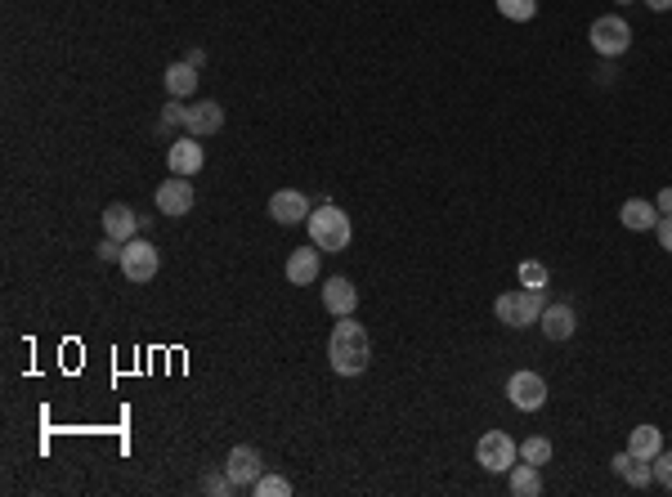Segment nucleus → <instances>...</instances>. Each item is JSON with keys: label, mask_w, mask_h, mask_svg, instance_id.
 Returning a JSON list of instances; mask_svg holds the SVG:
<instances>
[{"label": "nucleus", "mask_w": 672, "mask_h": 497, "mask_svg": "<svg viewBox=\"0 0 672 497\" xmlns=\"http://www.w3.org/2000/svg\"><path fill=\"white\" fill-rule=\"evenodd\" d=\"M224 475L233 480V489H247L252 493V484H256L260 475H264V466H260V452L252 443H238L229 457H224Z\"/></svg>", "instance_id": "8"}, {"label": "nucleus", "mask_w": 672, "mask_h": 497, "mask_svg": "<svg viewBox=\"0 0 672 497\" xmlns=\"http://www.w3.org/2000/svg\"><path fill=\"white\" fill-rule=\"evenodd\" d=\"M202 493L224 497V493H238V489H233V480H229V475H202Z\"/></svg>", "instance_id": "27"}, {"label": "nucleus", "mask_w": 672, "mask_h": 497, "mask_svg": "<svg viewBox=\"0 0 672 497\" xmlns=\"http://www.w3.org/2000/svg\"><path fill=\"white\" fill-rule=\"evenodd\" d=\"M619 220H623V228H632V233H646V228L659 224V207H655V202H641V198H627L619 207Z\"/></svg>", "instance_id": "15"}, {"label": "nucleus", "mask_w": 672, "mask_h": 497, "mask_svg": "<svg viewBox=\"0 0 672 497\" xmlns=\"http://www.w3.org/2000/svg\"><path fill=\"white\" fill-rule=\"evenodd\" d=\"M314 278H318V251H314V247L292 251V256H287V282H296V287H314Z\"/></svg>", "instance_id": "19"}, {"label": "nucleus", "mask_w": 672, "mask_h": 497, "mask_svg": "<svg viewBox=\"0 0 672 497\" xmlns=\"http://www.w3.org/2000/svg\"><path fill=\"white\" fill-rule=\"evenodd\" d=\"M538 323H543V336H547V340H569L574 328H578V319H574L569 305H547Z\"/></svg>", "instance_id": "17"}, {"label": "nucleus", "mask_w": 672, "mask_h": 497, "mask_svg": "<svg viewBox=\"0 0 672 497\" xmlns=\"http://www.w3.org/2000/svg\"><path fill=\"white\" fill-rule=\"evenodd\" d=\"M161 81H166V95H171V99H189V95L198 90V67H193V63H171Z\"/></svg>", "instance_id": "18"}, {"label": "nucleus", "mask_w": 672, "mask_h": 497, "mask_svg": "<svg viewBox=\"0 0 672 497\" xmlns=\"http://www.w3.org/2000/svg\"><path fill=\"white\" fill-rule=\"evenodd\" d=\"M650 471H655V484L672 493V452H668V448H659V452L650 457Z\"/></svg>", "instance_id": "25"}, {"label": "nucleus", "mask_w": 672, "mask_h": 497, "mask_svg": "<svg viewBox=\"0 0 672 497\" xmlns=\"http://www.w3.org/2000/svg\"><path fill=\"white\" fill-rule=\"evenodd\" d=\"M135 228H140V216H135L126 202H112V207L104 211V233H108V238L130 242V238H135Z\"/></svg>", "instance_id": "16"}, {"label": "nucleus", "mask_w": 672, "mask_h": 497, "mask_svg": "<svg viewBox=\"0 0 672 497\" xmlns=\"http://www.w3.org/2000/svg\"><path fill=\"white\" fill-rule=\"evenodd\" d=\"M655 207H659V216H672V188H664V193L655 198Z\"/></svg>", "instance_id": "30"}, {"label": "nucleus", "mask_w": 672, "mask_h": 497, "mask_svg": "<svg viewBox=\"0 0 672 497\" xmlns=\"http://www.w3.org/2000/svg\"><path fill=\"white\" fill-rule=\"evenodd\" d=\"M184 63H193V67H202V63H207V50H189V58H184Z\"/></svg>", "instance_id": "31"}, {"label": "nucleus", "mask_w": 672, "mask_h": 497, "mask_svg": "<svg viewBox=\"0 0 672 497\" xmlns=\"http://www.w3.org/2000/svg\"><path fill=\"white\" fill-rule=\"evenodd\" d=\"M520 287L547 291V265H543V260H524V265H520Z\"/></svg>", "instance_id": "24"}, {"label": "nucleus", "mask_w": 672, "mask_h": 497, "mask_svg": "<svg viewBox=\"0 0 672 497\" xmlns=\"http://www.w3.org/2000/svg\"><path fill=\"white\" fill-rule=\"evenodd\" d=\"M121 274L130 278V282H149L157 278V265H161V256H157L153 242H144V238H130L126 247H121Z\"/></svg>", "instance_id": "6"}, {"label": "nucleus", "mask_w": 672, "mask_h": 497, "mask_svg": "<svg viewBox=\"0 0 672 497\" xmlns=\"http://www.w3.org/2000/svg\"><path fill=\"white\" fill-rule=\"evenodd\" d=\"M269 216H274L278 224L310 220V198H305V193H296V188H278V193L269 198Z\"/></svg>", "instance_id": "11"}, {"label": "nucleus", "mask_w": 672, "mask_h": 497, "mask_svg": "<svg viewBox=\"0 0 672 497\" xmlns=\"http://www.w3.org/2000/svg\"><path fill=\"white\" fill-rule=\"evenodd\" d=\"M327 359H332V372H336V377H359V372H367V363H372V345H367L363 323H355V314H346V319L332 328Z\"/></svg>", "instance_id": "1"}, {"label": "nucleus", "mask_w": 672, "mask_h": 497, "mask_svg": "<svg viewBox=\"0 0 672 497\" xmlns=\"http://www.w3.org/2000/svg\"><path fill=\"white\" fill-rule=\"evenodd\" d=\"M520 462H533V466H547L552 462V440H543V435H533V440L520 443Z\"/></svg>", "instance_id": "22"}, {"label": "nucleus", "mask_w": 672, "mask_h": 497, "mask_svg": "<svg viewBox=\"0 0 672 497\" xmlns=\"http://www.w3.org/2000/svg\"><path fill=\"white\" fill-rule=\"evenodd\" d=\"M157 211L161 216H189L193 211V202H198V193H193V184H189V175H175V179H161V188H157Z\"/></svg>", "instance_id": "7"}, {"label": "nucleus", "mask_w": 672, "mask_h": 497, "mask_svg": "<svg viewBox=\"0 0 672 497\" xmlns=\"http://www.w3.org/2000/svg\"><path fill=\"white\" fill-rule=\"evenodd\" d=\"M659 448H664V431H659V426H636V431L627 435V452H636V457H646V462H650Z\"/></svg>", "instance_id": "20"}, {"label": "nucleus", "mask_w": 672, "mask_h": 497, "mask_svg": "<svg viewBox=\"0 0 672 497\" xmlns=\"http://www.w3.org/2000/svg\"><path fill=\"white\" fill-rule=\"evenodd\" d=\"M161 126H184V108L180 104H166L161 108Z\"/></svg>", "instance_id": "29"}, {"label": "nucleus", "mask_w": 672, "mask_h": 497, "mask_svg": "<svg viewBox=\"0 0 672 497\" xmlns=\"http://www.w3.org/2000/svg\"><path fill=\"white\" fill-rule=\"evenodd\" d=\"M310 238H314V247L318 251H346L350 247V216L341 211V207H332V202H323L318 211H310Z\"/></svg>", "instance_id": "2"}, {"label": "nucleus", "mask_w": 672, "mask_h": 497, "mask_svg": "<svg viewBox=\"0 0 672 497\" xmlns=\"http://www.w3.org/2000/svg\"><path fill=\"white\" fill-rule=\"evenodd\" d=\"M202 139H193V135H184V139H175L171 148H166V166H171V175H198L202 170Z\"/></svg>", "instance_id": "10"}, {"label": "nucleus", "mask_w": 672, "mask_h": 497, "mask_svg": "<svg viewBox=\"0 0 672 497\" xmlns=\"http://www.w3.org/2000/svg\"><path fill=\"white\" fill-rule=\"evenodd\" d=\"M610 466L619 471V475L627 480V484H632V489H636V493L655 484V471H650V462H646V457H636V452H619Z\"/></svg>", "instance_id": "14"}, {"label": "nucleus", "mask_w": 672, "mask_h": 497, "mask_svg": "<svg viewBox=\"0 0 672 497\" xmlns=\"http://www.w3.org/2000/svg\"><path fill=\"white\" fill-rule=\"evenodd\" d=\"M619 5H632V0H619Z\"/></svg>", "instance_id": "33"}, {"label": "nucleus", "mask_w": 672, "mask_h": 497, "mask_svg": "<svg viewBox=\"0 0 672 497\" xmlns=\"http://www.w3.org/2000/svg\"><path fill=\"white\" fill-rule=\"evenodd\" d=\"M498 9H502V18H512V23H529V18L538 14V0H498Z\"/></svg>", "instance_id": "23"}, {"label": "nucleus", "mask_w": 672, "mask_h": 497, "mask_svg": "<svg viewBox=\"0 0 672 497\" xmlns=\"http://www.w3.org/2000/svg\"><path fill=\"white\" fill-rule=\"evenodd\" d=\"M507 399L516 403L520 412H538V408L547 403V381H543L538 372H516V377L507 381Z\"/></svg>", "instance_id": "9"}, {"label": "nucleus", "mask_w": 672, "mask_h": 497, "mask_svg": "<svg viewBox=\"0 0 672 497\" xmlns=\"http://www.w3.org/2000/svg\"><path fill=\"white\" fill-rule=\"evenodd\" d=\"M493 309H498V323H507V328H529V323L543 319L547 291H533V287H524V291H502Z\"/></svg>", "instance_id": "3"}, {"label": "nucleus", "mask_w": 672, "mask_h": 497, "mask_svg": "<svg viewBox=\"0 0 672 497\" xmlns=\"http://www.w3.org/2000/svg\"><path fill=\"white\" fill-rule=\"evenodd\" d=\"M252 493L256 497H287L292 493V484H287L283 475H260L256 484H252Z\"/></svg>", "instance_id": "26"}, {"label": "nucleus", "mask_w": 672, "mask_h": 497, "mask_svg": "<svg viewBox=\"0 0 672 497\" xmlns=\"http://www.w3.org/2000/svg\"><path fill=\"white\" fill-rule=\"evenodd\" d=\"M355 305H359V291H355L350 278H327V282H323V309H327V314L346 319V314H355Z\"/></svg>", "instance_id": "13"}, {"label": "nucleus", "mask_w": 672, "mask_h": 497, "mask_svg": "<svg viewBox=\"0 0 672 497\" xmlns=\"http://www.w3.org/2000/svg\"><path fill=\"white\" fill-rule=\"evenodd\" d=\"M520 457V443L507 435V431H484L480 443H475V462L489 471V475H502V471H512Z\"/></svg>", "instance_id": "4"}, {"label": "nucleus", "mask_w": 672, "mask_h": 497, "mask_svg": "<svg viewBox=\"0 0 672 497\" xmlns=\"http://www.w3.org/2000/svg\"><path fill=\"white\" fill-rule=\"evenodd\" d=\"M655 233H659V247H664V251H672V216H659Z\"/></svg>", "instance_id": "28"}, {"label": "nucleus", "mask_w": 672, "mask_h": 497, "mask_svg": "<svg viewBox=\"0 0 672 497\" xmlns=\"http://www.w3.org/2000/svg\"><path fill=\"white\" fill-rule=\"evenodd\" d=\"M224 126V108L207 99V104H193V108H184V135H193V139H207Z\"/></svg>", "instance_id": "12"}, {"label": "nucleus", "mask_w": 672, "mask_h": 497, "mask_svg": "<svg viewBox=\"0 0 672 497\" xmlns=\"http://www.w3.org/2000/svg\"><path fill=\"white\" fill-rule=\"evenodd\" d=\"M646 5H650L655 14H668V9H672V0H646Z\"/></svg>", "instance_id": "32"}, {"label": "nucleus", "mask_w": 672, "mask_h": 497, "mask_svg": "<svg viewBox=\"0 0 672 497\" xmlns=\"http://www.w3.org/2000/svg\"><path fill=\"white\" fill-rule=\"evenodd\" d=\"M592 50L601 58H619V55H627V46H632V27L623 23L619 14H601L596 23H592Z\"/></svg>", "instance_id": "5"}, {"label": "nucleus", "mask_w": 672, "mask_h": 497, "mask_svg": "<svg viewBox=\"0 0 672 497\" xmlns=\"http://www.w3.org/2000/svg\"><path fill=\"white\" fill-rule=\"evenodd\" d=\"M512 493L516 497H538L543 493V480H538V466H533V462L512 466Z\"/></svg>", "instance_id": "21"}]
</instances>
